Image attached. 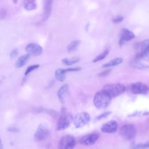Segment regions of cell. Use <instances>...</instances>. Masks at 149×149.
I'll return each mask as SVG.
<instances>
[{"mask_svg":"<svg viewBox=\"0 0 149 149\" xmlns=\"http://www.w3.org/2000/svg\"><path fill=\"white\" fill-rule=\"evenodd\" d=\"M109 53V51L108 49H106L105 50L104 52H102L101 54H99L98 56H97L93 60V62H97L98 61H101L102 59H104L105 58L107 57V56L108 55Z\"/></svg>","mask_w":149,"mask_h":149,"instance_id":"obj_22","label":"cell"},{"mask_svg":"<svg viewBox=\"0 0 149 149\" xmlns=\"http://www.w3.org/2000/svg\"><path fill=\"white\" fill-rule=\"evenodd\" d=\"M57 95L60 102L62 104L65 103L69 95V85L65 84L61 86L57 92Z\"/></svg>","mask_w":149,"mask_h":149,"instance_id":"obj_12","label":"cell"},{"mask_svg":"<svg viewBox=\"0 0 149 149\" xmlns=\"http://www.w3.org/2000/svg\"><path fill=\"white\" fill-rule=\"evenodd\" d=\"M130 65L133 68L138 69H147V68H149V66L145 65L144 64L141 63L140 60H137V59H134L132 61V62L130 63Z\"/></svg>","mask_w":149,"mask_h":149,"instance_id":"obj_19","label":"cell"},{"mask_svg":"<svg viewBox=\"0 0 149 149\" xmlns=\"http://www.w3.org/2000/svg\"><path fill=\"white\" fill-rule=\"evenodd\" d=\"M135 36L133 32L127 29H123L121 30L120 38L119 40V44L120 46H122L127 41L134 38Z\"/></svg>","mask_w":149,"mask_h":149,"instance_id":"obj_11","label":"cell"},{"mask_svg":"<svg viewBox=\"0 0 149 149\" xmlns=\"http://www.w3.org/2000/svg\"><path fill=\"white\" fill-rule=\"evenodd\" d=\"M111 113V112H110V111L109 112V111L108 112H105L104 113H102L100 114V115L97 116V117H95V119L93 120V122H98V121H99V120H101V119H102L105 118H107Z\"/></svg>","mask_w":149,"mask_h":149,"instance_id":"obj_23","label":"cell"},{"mask_svg":"<svg viewBox=\"0 0 149 149\" xmlns=\"http://www.w3.org/2000/svg\"><path fill=\"white\" fill-rule=\"evenodd\" d=\"M129 149H141V148H139V147H137V146L136 144L132 143V144L130 145V147H129Z\"/></svg>","mask_w":149,"mask_h":149,"instance_id":"obj_35","label":"cell"},{"mask_svg":"<svg viewBox=\"0 0 149 149\" xmlns=\"http://www.w3.org/2000/svg\"><path fill=\"white\" fill-rule=\"evenodd\" d=\"M13 3H17V0H13Z\"/></svg>","mask_w":149,"mask_h":149,"instance_id":"obj_37","label":"cell"},{"mask_svg":"<svg viewBox=\"0 0 149 149\" xmlns=\"http://www.w3.org/2000/svg\"><path fill=\"white\" fill-rule=\"evenodd\" d=\"M123 61L122 58H114L113 59H112L111 61H110L109 62L106 63L105 64L102 65V67L104 68H110L112 66H117L119 64H120Z\"/></svg>","mask_w":149,"mask_h":149,"instance_id":"obj_18","label":"cell"},{"mask_svg":"<svg viewBox=\"0 0 149 149\" xmlns=\"http://www.w3.org/2000/svg\"><path fill=\"white\" fill-rule=\"evenodd\" d=\"M75 144L74 137L70 134H66L61 139L58 148V149H73Z\"/></svg>","mask_w":149,"mask_h":149,"instance_id":"obj_5","label":"cell"},{"mask_svg":"<svg viewBox=\"0 0 149 149\" xmlns=\"http://www.w3.org/2000/svg\"><path fill=\"white\" fill-rule=\"evenodd\" d=\"M111 70V69L106 70H105V71H104V72H102L100 73L98 75V76H100V77H105V76H107V75H108V74H109Z\"/></svg>","mask_w":149,"mask_h":149,"instance_id":"obj_32","label":"cell"},{"mask_svg":"<svg viewBox=\"0 0 149 149\" xmlns=\"http://www.w3.org/2000/svg\"><path fill=\"white\" fill-rule=\"evenodd\" d=\"M30 55H29L28 54L20 56L15 63V66L17 68L23 67L27 63V62L30 59Z\"/></svg>","mask_w":149,"mask_h":149,"instance_id":"obj_15","label":"cell"},{"mask_svg":"<svg viewBox=\"0 0 149 149\" xmlns=\"http://www.w3.org/2000/svg\"><path fill=\"white\" fill-rule=\"evenodd\" d=\"M141 55H142V59L148 61H149V48L146 51H144V52H141Z\"/></svg>","mask_w":149,"mask_h":149,"instance_id":"obj_27","label":"cell"},{"mask_svg":"<svg viewBox=\"0 0 149 149\" xmlns=\"http://www.w3.org/2000/svg\"><path fill=\"white\" fill-rule=\"evenodd\" d=\"M111 97L104 90L98 91L94 95L93 102L97 109L107 108L111 102Z\"/></svg>","mask_w":149,"mask_h":149,"instance_id":"obj_1","label":"cell"},{"mask_svg":"<svg viewBox=\"0 0 149 149\" xmlns=\"http://www.w3.org/2000/svg\"><path fill=\"white\" fill-rule=\"evenodd\" d=\"M24 8L27 10H32L36 8V0H24L23 2Z\"/></svg>","mask_w":149,"mask_h":149,"instance_id":"obj_16","label":"cell"},{"mask_svg":"<svg viewBox=\"0 0 149 149\" xmlns=\"http://www.w3.org/2000/svg\"><path fill=\"white\" fill-rule=\"evenodd\" d=\"M52 1L53 0H45L43 15V18L45 20H47L51 15Z\"/></svg>","mask_w":149,"mask_h":149,"instance_id":"obj_14","label":"cell"},{"mask_svg":"<svg viewBox=\"0 0 149 149\" xmlns=\"http://www.w3.org/2000/svg\"><path fill=\"white\" fill-rule=\"evenodd\" d=\"M148 48H149V40H146L142 42V44L141 46V52H143L146 50H147Z\"/></svg>","mask_w":149,"mask_h":149,"instance_id":"obj_25","label":"cell"},{"mask_svg":"<svg viewBox=\"0 0 149 149\" xmlns=\"http://www.w3.org/2000/svg\"><path fill=\"white\" fill-rule=\"evenodd\" d=\"M102 132L106 133H114L118 130V123L115 120H110L104 123L101 128Z\"/></svg>","mask_w":149,"mask_h":149,"instance_id":"obj_13","label":"cell"},{"mask_svg":"<svg viewBox=\"0 0 149 149\" xmlns=\"http://www.w3.org/2000/svg\"><path fill=\"white\" fill-rule=\"evenodd\" d=\"M105 90L111 98H115L123 94L126 90V87L120 83L108 84L104 86Z\"/></svg>","mask_w":149,"mask_h":149,"instance_id":"obj_2","label":"cell"},{"mask_svg":"<svg viewBox=\"0 0 149 149\" xmlns=\"http://www.w3.org/2000/svg\"><path fill=\"white\" fill-rule=\"evenodd\" d=\"M66 72L65 69H58L55 72V77L56 79L59 81H63L66 78Z\"/></svg>","mask_w":149,"mask_h":149,"instance_id":"obj_17","label":"cell"},{"mask_svg":"<svg viewBox=\"0 0 149 149\" xmlns=\"http://www.w3.org/2000/svg\"><path fill=\"white\" fill-rule=\"evenodd\" d=\"M49 131L44 125H40L37 129L34 134V139L36 141H40L45 140L49 135Z\"/></svg>","mask_w":149,"mask_h":149,"instance_id":"obj_8","label":"cell"},{"mask_svg":"<svg viewBox=\"0 0 149 149\" xmlns=\"http://www.w3.org/2000/svg\"><path fill=\"white\" fill-rule=\"evenodd\" d=\"M17 54H18V49L17 48H15L11 51L10 54V57L11 59H14L17 56Z\"/></svg>","mask_w":149,"mask_h":149,"instance_id":"obj_30","label":"cell"},{"mask_svg":"<svg viewBox=\"0 0 149 149\" xmlns=\"http://www.w3.org/2000/svg\"><path fill=\"white\" fill-rule=\"evenodd\" d=\"M119 133L123 139L126 140H131L136 134V129L133 125L126 124L120 127Z\"/></svg>","mask_w":149,"mask_h":149,"instance_id":"obj_4","label":"cell"},{"mask_svg":"<svg viewBox=\"0 0 149 149\" xmlns=\"http://www.w3.org/2000/svg\"><path fill=\"white\" fill-rule=\"evenodd\" d=\"M7 12L5 9H0V19H3L6 17Z\"/></svg>","mask_w":149,"mask_h":149,"instance_id":"obj_31","label":"cell"},{"mask_svg":"<svg viewBox=\"0 0 149 149\" xmlns=\"http://www.w3.org/2000/svg\"><path fill=\"white\" fill-rule=\"evenodd\" d=\"M8 131L9 132H19L20 131L19 129L17 128V127H8L7 129Z\"/></svg>","mask_w":149,"mask_h":149,"instance_id":"obj_34","label":"cell"},{"mask_svg":"<svg viewBox=\"0 0 149 149\" xmlns=\"http://www.w3.org/2000/svg\"><path fill=\"white\" fill-rule=\"evenodd\" d=\"M81 70V68L79 67H77V68H68V69H65V70L66 72H76V71H79Z\"/></svg>","mask_w":149,"mask_h":149,"instance_id":"obj_33","label":"cell"},{"mask_svg":"<svg viewBox=\"0 0 149 149\" xmlns=\"http://www.w3.org/2000/svg\"><path fill=\"white\" fill-rule=\"evenodd\" d=\"M73 120V117L70 113L66 111L64 108H62L61 115L58 119L56 125L57 130H63L68 128Z\"/></svg>","mask_w":149,"mask_h":149,"instance_id":"obj_3","label":"cell"},{"mask_svg":"<svg viewBox=\"0 0 149 149\" xmlns=\"http://www.w3.org/2000/svg\"><path fill=\"white\" fill-rule=\"evenodd\" d=\"M80 43V41L79 40H75L70 42L67 47L68 51L72 52L76 50L78 48Z\"/></svg>","mask_w":149,"mask_h":149,"instance_id":"obj_21","label":"cell"},{"mask_svg":"<svg viewBox=\"0 0 149 149\" xmlns=\"http://www.w3.org/2000/svg\"><path fill=\"white\" fill-rule=\"evenodd\" d=\"M25 49L29 55L34 56H40L42 53V47L36 43L29 44L26 45Z\"/></svg>","mask_w":149,"mask_h":149,"instance_id":"obj_10","label":"cell"},{"mask_svg":"<svg viewBox=\"0 0 149 149\" xmlns=\"http://www.w3.org/2000/svg\"><path fill=\"white\" fill-rule=\"evenodd\" d=\"M90 120V116L88 113L83 112L77 114L74 118L73 121L74 125L76 128H80L84 125H87Z\"/></svg>","mask_w":149,"mask_h":149,"instance_id":"obj_6","label":"cell"},{"mask_svg":"<svg viewBox=\"0 0 149 149\" xmlns=\"http://www.w3.org/2000/svg\"><path fill=\"white\" fill-rule=\"evenodd\" d=\"M40 65H30L29 66L26 70V72L24 73V75L27 76L30 73H31L32 71L38 69L39 68Z\"/></svg>","mask_w":149,"mask_h":149,"instance_id":"obj_24","label":"cell"},{"mask_svg":"<svg viewBox=\"0 0 149 149\" xmlns=\"http://www.w3.org/2000/svg\"><path fill=\"white\" fill-rule=\"evenodd\" d=\"M123 20V17L122 16H118L112 19V21L114 23H118L119 22H121Z\"/></svg>","mask_w":149,"mask_h":149,"instance_id":"obj_29","label":"cell"},{"mask_svg":"<svg viewBox=\"0 0 149 149\" xmlns=\"http://www.w3.org/2000/svg\"><path fill=\"white\" fill-rule=\"evenodd\" d=\"M0 149H3V144L2 143V141L1 139H0Z\"/></svg>","mask_w":149,"mask_h":149,"instance_id":"obj_36","label":"cell"},{"mask_svg":"<svg viewBox=\"0 0 149 149\" xmlns=\"http://www.w3.org/2000/svg\"><path fill=\"white\" fill-rule=\"evenodd\" d=\"M45 112L48 115H49L50 116H51L54 118H56L58 115V112H56V111H55L54 109H47V110H45Z\"/></svg>","mask_w":149,"mask_h":149,"instance_id":"obj_26","label":"cell"},{"mask_svg":"<svg viewBox=\"0 0 149 149\" xmlns=\"http://www.w3.org/2000/svg\"><path fill=\"white\" fill-rule=\"evenodd\" d=\"M99 134L98 133H94L91 134H88L83 136L79 140L81 144L86 146H91L95 143L99 138Z\"/></svg>","mask_w":149,"mask_h":149,"instance_id":"obj_9","label":"cell"},{"mask_svg":"<svg viewBox=\"0 0 149 149\" xmlns=\"http://www.w3.org/2000/svg\"><path fill=\"white\" fill-rule=\"evenodd\" d=\"M136 145L137 146V147H139L141 149H147L149 148V141H147L145 143H140Z\"/></svg>","mask_w":149,"mask_h":149,"instance_id":"obj_28","label":"cell"},{"mask_svg":"<svg viewBox=\"0 0 149 149\" xmlns=\"http://www.w3.org/2000/svg\"><path fill=\"white\" fill-rule=\"evenodd\" d=\"M131 92L134 94H147L149 92V87L142 82L133 83L130 86Z\"/></svg>","mask_w":149,"mask_h":149,"instance_id":"obj_7","label":"cell"},{"mask_svg":"<svg viewBox=\"0 0 149 149\" xmlns=\"http://www.w3.org/2000/svg\"><path fill=\"white\" fill-rule=\"evenodd\" d=\"M80 61V58L77 56H74L71 58H64L62 59V62L63 64L68 66L72 65L77 62H78Z\"/></svg>","mask_w":149,"mask_h":149,"instance_id":"obj_20","label":"cell"}]
</instances>
